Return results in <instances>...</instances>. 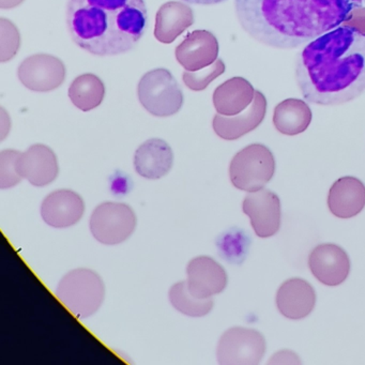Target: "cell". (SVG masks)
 Wrapping results in <instances>:
<instances>
[{
    "instance_id": "cell-16",
    "label": "cell",
    "mask_w": 365,
    "mask_h": 365,
    "mask_svg": "<svg viewBox=\"0 0 365 365\" xmlns=\"http://www.w3.org/2000/svg\"><path fill=\"white\" fill-rule=\"evenodd\" d=\"M219 56V42L210 31H195L189 34L177 46V61L187 71H198L212 65Z\"/></svg>"
},
{
    "instance_id": "cell-18",
    "label": "cell",
    "mask_w": 365,
    "mask_h": 365,
    "mask_svg": "<svg viewBox=\"0 0 365 365\" xmlns=\"http://www.w3.org/2000/svg\"><path fill=\"white\" fill-rule=\"evenodd\" d=\"M315 302V290L302 279H288L277 290V309L289 319L307 317L313 311Z\"/></svg>"
},
{
    "instance_id": "cell-22",
    "label": "cell",
    "mask_w": 365,
    "mask_h": 365,
    "mask_svg": "<svg viewBox=\"0 0 365 365\" xmlns=\"http://www.w3.org/2000/svg\"><path fill=\"white\" fill-rule=\"evenodd\" d=\"M313 113L307 102L300 99L284 100L275 106L273 125L279 133L294 136L303 133L311 125Z\"/></svg>"
},
{
    "instance_id": "cell-26",
    "label": "cell",
    "mask_w": 365,
    "mask_h": 365,
    "mask_svg": "<svg viewBox=\"0 0 365 365\" xmlns=\"http://www.w3.org/2000/svg\"><path fill=\"white\" fill-rule=\"evenodd\" d=\"M21 46L20 31L7 19H0V61H11Z\"/></svg>"
},
{
    "instance_id": "cell-25",
    "label": "cell",
    "mask_w": 365,
    "mask_h": 365,
    "mask_svg": "<svg viewBox=\"0 0 365 365\" xmlns=\"http://www.w3.org/2000/svg\"><path fill=\"white\" fill-rule=\"evenodd\" d=\"M225 72V65L221 59H217L212 65L198 70V71L183 72V83L187 88L194 91H202L209 86L211 82Z\"/></svg>"
},
{
    "instance_id": "cell-10",
    "label": "cell",
    "mask_w": 365,
    "mask_h": 365,
    "mask_svg": "<svg viewBox=\"0 0 365 365\" xmlns=\"http://www.w3.org/2000/svg\"><path fill=\"white\" fill-rule=\"evenodd\" d=\"M242 210L251 220L254 232L260 238L274 236L281 225V202L277 194L266 189L250 192Z\"/></svg>"
},
{
    "instance_id": "cell-27",
    "label": "cell",
    "mask_w": 365,
    "mask_h": 365,
    "mask_svg": "<svg viewBox=\"0 0 365 365\" xmlns=\"http://www.w3.org/2000/svg\"><path fill=\"white\" fill-rule=\"evenodd\" d=\"M20 151L9 149L0 153V187L10 189L16 187L22 181V177L19 174L18 162Z\"/></svg>"
},
{
    "instance_id": "cell-15",
    "label": "cell",
    "mask_w": 365,
    "mask_h": 365,
    "mask_svg": "<svg viewBox=\"0 0 365 365\" xmlns=\"http://www.w3.org/2000/svg\"><path fill=\"white\" fill-rule=\"evenodd\" d=\"M267 112V99L264 93L256 91L251 106L240 114L224 116L217 114L212 127L215 134L225 140H235L255 130L264 121Z\"/></svg>"
},
{
    "instance_id": "cell-2",
    "label": "cell",
    "mask_w": 365,
    "mask_h": 365,
    "mask_svg": "<svg viewBox=\"0 0 365 365\" xmlns=\"http://www.w3.org/2000/svg\"><path fill=\"white\" fill-rule=\"evenodd\" d=\"M364 0H235L243 31L259 43L292 50L345 24Z\"/></svg>"
},
{
    "instance_id": "cell-21",
    "label": "cell",
    "mask_w": 365,
    "mask_h": 365,
    "mask_svg": "<svg viewBox=\"0 0 365 365\" xmlns=\"http://www.w3.org/2000/svg\"><path fill=\"white\" fill-rule=\"evenodd\" d=\"M193 23V11L187 4L168 1L161 6L158 11L155 18V39L161 43H173Z\"/></svg>"
},
{
    "instance_id": "cell-11",
    "label": "cell",
    "mask_w": 365,
    "mask_h": 365,
    "mask_svg": "<svg viewBox=\"0 0 365 365\" xmlns=\"http://www.w3.org/2000/svg\"><path fill=\"white\" fill-rule=\"evenodd\" d=\"M190 292L198 299L212 298L227 285L225 269L208 256L193 258L187 267Z\"/></svg>"
},
{
    "instance_id": "cell-19",
    "label": "cell",
    "mask_w": 365,
    "mask_h": 365,
    "mask_svg": "<svg viewBox=\"0 0 365 365\" xmlns=\"http://www.w3.org/2000/svg\"><path fill=\"white\" fill-rule=\"evenodd\" d=\"M328 206L339 219L356 217L365 206V185L354 177L339 179L329 191Z\"/></svg>"
},
{
    "instance_id": "cell-12",
    "label": "cell",
    "mask_w": 365,
    "mask_h": 365,
    "mask_svg": "<svg viewBox=\"0 0 365 365\" xmlns=\"http://www.w3.org/2000/svg\"><path fill=\"white\" fill-rule=\"evenodd\" d=\"M16 166L21 177L37 187L51 185L59 173L56 155L50 147L42 144L33 145L21 153Z\"/></svg>"
},
{
    "instance_id": "cell-13",
    "label": "cell",
    "mask_w": 365,
    "mask_h": 365,
    "mask_svg": "<svg viewBox=\"0 0 365 365\" xmlns=\"http://www.w3.org/2000/svg\"><path fill=\"white\" fill-rule=\"evenodd\" d=\"M41 217L51 227L69 228L82 219L85 204L80 194L71 190H57L48 194L41 204Z\"/></svg>"
},
{
    "instance_id": "cell-23",
    "label": "cell",
    "mask_w": 365,
    "mask_h": 365,
    "mask_svg": "<svg viewBox=\"0 0 365 365\" xmlns=\"http://www.w3.org/2000/svg\"><path fill=\"white\" fill-rule=\"evenodd\" d=\"M68 95L76 108L83 112H89L103 101L106 87L95 74H83L72 82Z\"/></svg>"
},
{
    "instance_id": "cell-5",
    "label": "cell",
    "mask_w": 365,
    "mask_h": 365,
    "mask_svg": "<svg viewBox=\"0 0 365 365\" xmlns=\"http://www.w3.org/2000/svg\"><path fill=\"white\" fill-rule=\"evenodd\" d=\"M275 161L270 149L264 145L252 144L239 151L230 165V181L237 189L255 192L272 179Z\"/></svg>"
},
{
    "instance_id": "cell-4",
    "label": "cell",
    "mask_w": 365,
    "mask_h": 365,
    "mask_svg": "<svg viewBox=\"0 0 365 365\" xmlns=\"http://www.w3.org/2000/svg\"><path fill=\"white\" fill-rule=\"evenodd\" d=\"M56 297L76 317L85 319L97 313L103 304L106 286L95 271L74 269L59 282Z\"/></svg>"
},
{
    "instance_id": "cell-14",
    "label": "cell",
    "mask_w": 365,
    "mask_h": 365,
    "mask_svg": "<svg viewBox=\"0 0 365 365\" xmlns=\"http://www.w3.org/2000/svg\"><path fill=\"white\" fill-rule=\"evenodd\" d=\"M309 266L314 277L327 286H337L347 279L349 257L339 245H319L309 254Z\"/></svg>"
},
{
    "instance_id": "cell-29",
    "label": "cell",
    "mask_w": 365,
    "mask_h": 365,
    "mask_svg": "<svg viewBox=\"0 0 365 365\" xmlns=\"http://www.w3.org/2000/svg\"><path fill=\"white\" fill-rule=\"evenodd\" d=\"M345 25L356 27L359 31L365 33V8L359 7L354 10L349 20L345 23Z\"/></svg>"
},
{
    "instance_id": "cell-31",
    "label": "cell",
    "mask_w": 365,
    "mask_h": 365,
    "mask_svg": "<svg viewBox=\"0 0 365 365\" xmlns=\"http://www.w3.org/2000/svg\"><path fill=\"white\" fill-rule=\"evenodd\" d=\"M24 0H0V8L3 10L14 9L18 7Z\"/></svg>"
},
{
    "instance_id": "cell-6",
    "label": "cell",
    "mask_w": 365,
    "mask_h": 365,
    "mask_svg": "<svg viewBox=\"0 0 365 365\" xmlns=\"http://www.w3.org/2000/svg\"><path fill=\"white\" fill-rule=\"evenodd\" d=\"M138 99L143 108L155 117L177 114L183 104V93L178 82L166 69L151 70L140 78Z\"/></svg>"
},
{
    "instance_id": "cell-24",
    "label": "cell",
    "mask_w": 365,
    "mask_h": 365,
    "mask_svg": "<svg viewBox=\"0 0 365 365\" xmlns=\"http://www.w3.org/2000/svg\"><path fill=\"white\" fill-rule=\"evenodd\" d=\"M168 299L177 311L189 317H204L213 307L212 298H196L190 292L187 281L174 284L168 292Z\"/></svg>"
},
{
    "instance_id": "cell-33",
    "label": "cell",
    "mask_w": 365,
    "mask_h": 365,
    "mask_svg": "<svg viewBox=\"0 0 365 365\" xmlns=\"http://www.w3.org/2000/svg\"><path fill=\"white\" fill-rule=\"evenodd\" d=\"M364 3H365V0H364Z\"/></svg>"
},
{
    "instance_id": "cell-1",
    "label": "cell",
    "mask_w": 365,
    "mask_h": 365,
    "mask_svg": "<svg viewBox=\"0 0 365 365\" xmlns=\"http://www.w3.org/2000/svg\"><path fill=\"white\" fill-rule=\"evenodd\" d=\"M296 82L305 101L341 106L365 91V33L336 27L307 44L296 61Z\"/></svg>"
},
{
    "instance_id": "cell-30",
    "label": "cell",
    "mask_w": 365,
    "mask_h": 365,
    "mask_svg": "<svg viewBox=\"0 0 365 365\" xmlns=\"http://www.w3.org/2000/svg\"><path fill=\"white\" fill-rule=\"evenodd\" d=\"M11 128L10 123V117L8 116L7 112L4 108H0V132H1V140L7 136Z\"/></svg>"
},
{
    "instance_id": "cell-9",
    "label": "cell",
    "mask_w": 365,
    "mask_h": 365,
    "mask_svg": "<svg viewBox=\"0 0 365 365\" xmlns=\"http://www.w3.org/2000/svg\"><path fill=\"white\" fill-rule=\"evenodd\" d=\"M18 76L26 88L37 93H48L65 82L66 67L61 59L52 55H33L21 63Z\"/></svg>"
},
{
    "instance_id": "cell-20",
    "label": "cell",
    "mask_w": 365,
    "mask_h": 365,
    "mask_svg": "<svg viewBox=\"0 0 365 365\" xmlns=\"http://www.w3.org/2000/svg\"><path fill=\"white\" fill-rule=\"evenodd\" d=\"M256 91L253 85L243 78H232L220 85L213 93V106L217 114L235 116L247 110Z\"/></svg>"
},
{
    "instance_id": "cell-7",
    "label": "cell",
    "mask_w": 365,
    "mask_h": 365,
    "mask_svg": "<svg viewBox=\"0 0 365 365\" xmlns=\"http://www.w3.org/2000/svg\"><path fill=\"white\" fill-rule=\"evenodd\" d=\"M133 209L123 202H102L93 210L89 222L91 234L104 245H117L131 237L136 228Z\"/></svg>"
},
{
    "instance_id": "cell-28",
    "label": "cell",
    "mask_w": 365,
    "mask_h": 365,
    "mask_svg": "<svg viewBox=\"0 0 365 365\" xmlns=\"http://www.w3.org/2000/svg\"><path fill=\"white\" fill-rule=\"evenodd\" d=\"M269 364H301V361L294 352L283 350L275 354L273 358L269 360Z\"/></svg>"
},
{
    "instance_id": "cell-32",
    "label": "cell",
    "mask_w": 365,
    "mask_h": 365,
    "mask_svg": "<svg viewBox=\"0 0 365 365\" xmlns=\"http://www.w3.org/2000/svg\"><path fill=\"white\" fill-rule=\"evenodd\" d=\"M183 1H187L189 4H195V5L211 6L224 3L226 0H183Z\"/></svg>"
},
{
    "instance_id": "cell-8",
    "label": "cell",
    "mask_w": 365,
    "mask_h": 365,
    "mask_svg": "<svg viewBox=\"0 0 365 365\" xmlns=\"http://www.w3.org/2000/svg\"><path fill=\"white\" fill-rule=\"evenodd\" d=\"M266 352V341L258 331L235 327L223 333L217 348L221 365H257Z\"/></svg>"
},
{
    "instance_id": "cell-17",
    "label": "cell",
    "mask_w": 365,
    "mask_h": 365,
    "mask_svg": "<svg viewBox=\"0 0 365 365\" xmlns=\"http://www.w3.org/2000/svg\"><path fill=\"white\" fill-rule=\"evenodd\" d=\"M174 153L165 140L151 138L143 143L134 155V168L149 180L163 178L172 170Z\"/></svg>"
},
{
    "instance_id": "cell-3",
    "label": "cell",
    "mask_w": 365,
    "mask_h": 365,
    "mask_svg": "<svg viewBox=\"0 0 365 365\" xmlns=\"http://www.w3.org/2000/svg\"><path fill=\"white\" fill-rule=\"evenodd\" d=\"M68 31L74 43L96 56L131 51L148 25L144 0H69Z\"/></svg>"
}]
</instances>
